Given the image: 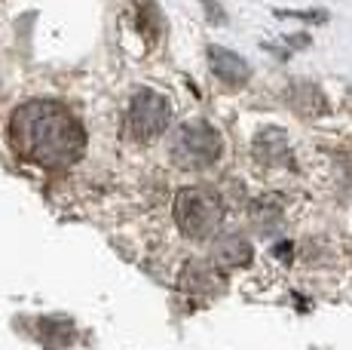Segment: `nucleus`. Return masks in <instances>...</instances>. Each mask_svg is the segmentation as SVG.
I'll return each instance as SVG.
<instances>
[{
  "mask_svg": "<svg viewBox=\"0 0 352 350\" xmlns=\"http://www.w3.org/2000/svg\"><path fill=\"white\" fill-rule=\"evenodd\" d=\"M10 145L37 166L62 169L80 160L86 147L83 123L58 102H25L10 117Z\"/></svg>",
  "mask_w": 352,
  "mask_h": 350,
  "instance_id": "1",
  "label": "nucleus"
},
{
  "mask_svg": "<svg viewBox=\"0 0 352 350\" xmlns=\"http://www.w3.org/2000/svg\"><path fill=\"white\" fill-rule=\"evenodd\" d=\"M168 151L181 169H206L221 157V136L206 120H190L172 132Z\"/></svg>",
  "mask_w": 352,
  "mask_h": 350,
  "instance_id": "2",
  "label": "nucleus"
},
{
  "mask_svg": "<svg viewBox=\"0 0 352 350\" xmlns=\"http://www.w3.org/2000/svg\"><path fill=\"white\" fill-rule=\"evenodd\" d=\"M221 218H224V206H221L218 194H212L208 187L181 191L175 200V221L187 237H208L221 225Z\"/></svg>",
  "mask_w": 352,
  "mask_h": 350,
  "instance_id": "3",
  "label": "nucleus"
},
{
  "mask_svg": "<svg viewBox=\"0 0 352 350\" xmlns=\"http://www.w3.org/2000/svg\"><path fill=\"white\" fill-rule=\"evenodd\" d=\"M168 120H172V102L157 90H138L132 96L126 114V126L132 132V138L138 141H151L166 132Z\"/></svg>",
  "mask_w": 352,
  "mask_h": 350,
  "instance_id": "4",
  "label": "nucleus"
},
{
  "mask_svg": "<svg viewBox=\"0 0 352 350\" xmlns=\"http://www.w3.org/2000/svg\"><path fill=\"white\" fill-rule=\"evenodd\" d=\"M208 65H212L214 77L224 80L227 86H242L252 77V68H248L245 59H239L236 52L224 50V46H212V50H208Z\"/></svg>",
  "mask_w": 352,
  "mask_h": 350,
  "instance_id": "5",
  "label": "nucleus"
},
{
  "mask_svg": "<svg viewBox=\"0 0 352 350\" xmlns=\"http://www.w3.org/2000/svg\"><path fill=\"white\" fill-rule=\"evenodd\" d=\"M254 151H257V157L263 160V163H270V166H282V163H288V138H285V132L282 130H267V132H261L254 141Z\"/></svg>",
  "mask_w": 352,
  "mask_h": 350,
  "instance_id": "6",
  "label": "nucleus"
}]
</instances>
